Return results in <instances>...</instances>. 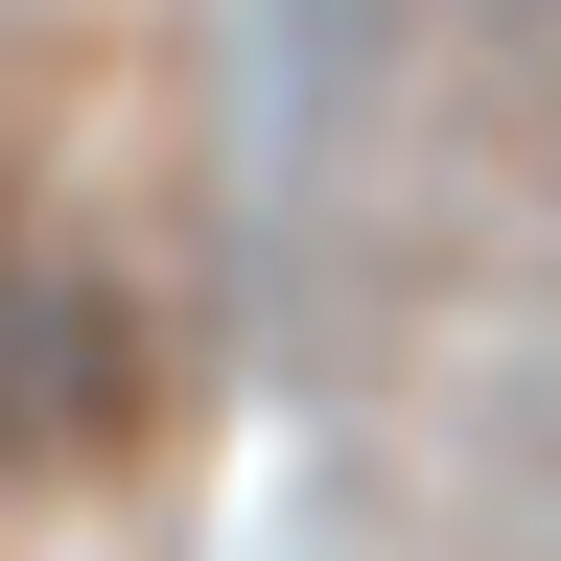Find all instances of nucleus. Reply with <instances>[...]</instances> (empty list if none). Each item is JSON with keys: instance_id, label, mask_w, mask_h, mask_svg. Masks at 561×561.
<instances>
[{"instance_id": "nucleus-1", "label": "nucleus", "mask_w": 561, "mask_h": 561, "mask_svg": "<svg viewBox=\"0 0 561 561\" xmlns=\"http://www.w3.org/2000/svg\"><path fill=\"white\" fill-rule=\"evenodd\" d=\"M117 398H140V328H117V280H94V257H47V234H0V468H70V445H117Z\"/></svg>"}, {"instance_id": "nucleus-2", "label": "nucleus", "mask_w": 561, "mask_h": 561, "mask_svg": "<svg viewBox=\"0 0 561 561\" xmlns=\"http://www.w3.org/2000/svg\"><path fill=\"white\" fill-rule=\"evenodd\" d=\"M351 47H375V0H280V70H305V94H328Z\"/></svg>"}]
</instances>
